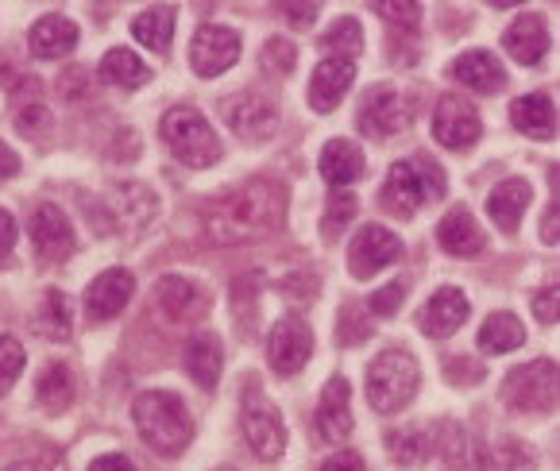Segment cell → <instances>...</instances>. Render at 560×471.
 <instances>
[{
    "instance_id": "1",
    "label": "cell",
    "mask_w": 560,
    "mask_h": 471,
    "mask_svg": "<svg viewBox=\"0 0 560 471\" xmlns=\"http://www.w3.org/2000/svg\"><path fill=\"white\" fill-rule=\"evenodd\" d=\"M282 216H287V186L275 178H252L209 209L206 236L217 244L259 240L282 228Z\"/></svg>"
},
{
    "instance_id": "2",
    "label": "cell",
    "mask_w": 560,
    "mask_h": 471,
    "mask_svg": "<svg viewBox=\"0 0 560 471\" xmlns=\"http://www.w3.org/2000/svg\"><path fill=\"white\" fill-rule=\"evenodd\" d=\"M132 417H136V429H140L143 445L155 448L159 456L186 452V445H190V437H194L190 414H186L182 398L171 395V390H148V395H140L132 405Z\"/></svg>"
},
{
    "instance_id": "3",
    "label": "cell",
    "mask_w": 560,
    "mask_h": 471,
    "mask_svg": "<svg viewBox=\"0 0 560 471\" xmlns=\"http://www.w3.org/2000/svg\"><path fill=\"white\" fill-rule=\"evenodd\" d=\"M85 201V221L97 236H140L159 213V198L140 182L116 186L105 198H82Z\"/></svg>"
},
{
    "instance_id": "4",
    "label": "cell",
    "mask_w": 560,
    "mask_h": 471,
    "mask_svg": "<svg viewBox=\"0 0 560 471\" xmlns=\"http://www.w3.org/2000/svg\"><path fill=\"white\" fill-rule=\"evenodd\" d=\"M448 193L445 170L441 163H433L429 155L402 158L387 170L383 182V209H390L395 216H413L429 201H441Z\"/></svg>"
},
{
    "instance_id": "5",
    "label": "cell",
    "mask_w": 560,
    "mask_h": 471,
    "mask_svg": "<svg viewBox=\"0 0 560 471\" xmlns=\"http://www.w3.org/2000/svg\"><path fill=\"white\" fill-rule=\"evenodd\" d=\"M421 387V372H418V360L402 348H387L380 356L371 360L368 367V402L375 414L390 417L398 410L413 402Z\"/></svg>"
},
{
    "instance_id": "6",
    "label": "cell",
    "mask_w": 560,
    "mask_h": 471,
    "mask_svg": "<svg viewBox=\"0 0 560 471\" xmlns=\"http://www.w3.org/2000/svg\"><path fill=\"white\" fill-rule=\"evenodd\" d=\"M159 132H163L166 148L186 166H194V170H206V166H213L217 158H221V140H217L213 125H209L206 113H198L194 105L166 108Z\"/></svg>"
},
{
    "instance_id": "7",
    "label": "cell",
    "mask_w": 560,
    "mask_h": 471,
    "mask_svg": "<svg viewBox=\"0 0 560 471\" xmlns=\"http://www.w3.org/2000/svg\"><path fill=\"white\" fill-rule=\"evenodd\" d=\"M240 429H244V440L252 445V452L259 460H279L287 452V425H282V414L271 405V398L264 395L256 379L244 382V402H240Z\"/></svg>"
},
{
    "instance_id": "8",
    "label": "cell",
    "mask_w": 560,
    "mask_h": 471,
    "mask_svg": "<svg viewBox=\"0 0 560 471\" xmlns=\"http://www.w3.org/2000/svg\"><path fill=\"white\" fill-rule=\"evenodd\" d=\"M503 398L514 414H552L557 410V364L534 360L526 367H514L503 382Z\"/></svg>"
},
{
    "instance_id": "9",
    "label": "cell",
    "mask_w": 560,
    "mask_h": 471,
    "mask_svg": "<svg viewBox=\"0 0 560 471\" xmlns=\"http://www.w3.org/2000/svg\"><path fill=\"white\" fill-rule=\"evenodd\" d=\"M221 116L240 143H267L279 132V108L264 93H236L221 105Z\"/></svg>"
},
{
    "instance_id": "10",
    "label": "cell",
    "mask_w": 560,
    "mask_h": 471,
    "mask_svg": "<svg viewBox=\"0 0 560 471\" xmlns=\"http://www.w3.org/2000/svg\"><path fill=\"white\" fill-rule=\"evenodd\" d=\"M398 259H402V240H398L390 228H383V224H363V228L355 232V240L348 244V271L360 282H368L371 274L387 271Z\"/></svg>"
},
{
    "instance_id": "11",
    "label": "cell",
    "mask_w": 560,
    "mask_h": 471,
    "mask_svg": "<svg viewBox=\"0 0 560 471\" xmlns=\"http://www.w3.org/2000/svg\"><path fill=\"white\" fill-rule=\"evenodd\" d=\"M479 136H483V120H479L476 105L468 97H460V93L441 97L438 113H433V140L448 151H464L471 143H479Z\"/></svg>"
},
{
    "instance_id": "12",
    "label": "cell",
    "mask_w": 560,
    "mask_h": 471,
    "mask_svg": "<svg viewBox=\"0 0 560 471\" xmlns=\"http://www.w3.org/2000/svg\"><path fill=\"white\" fill-rule=\"evenodd\" d=\"M310 356H314V332H310V325H305L302 317H282V321H275L271 337H267V360H271L275 372H279L282 379H290V375H298L310 364Z\"/></svg>"
},
{
    "instance_id": "13",
    "label": "cell",
    "mask_w": 560,
    "mask_h": 471,
    "mask_svg": "<svg viewBox=\"0 0 560 471\" xmlns=\"http://www.w3.org/2000/svg\"><path fill=\"white\" fill-rule=\"evenodd\" d=\"M236 58H240V35L232 32V27H224V24L198 27V35H194V43H190L194 74L217 78V74H224V70L236 67Z\"/></svg>"
},
{
    "instance_id": "14",
    "label": "cell",
    "mask_w": 560,
    "mask_h": 471,
    "mask_svg": "<svg viewBox=\"0 0 560 471\" xmlns=\"http://www.w3.org/2000/svg\"><path fill=\"white\" fill-rule=\"evenodd\" d=\"M132 294H136V274L124 271V267H108L105 274H97V279L85 286V317H90L93 325L113 321V317H120L124 306L132 302Z\"/></svg>"
},
{
    "instance_id": "15",
    "label": "cell",
    "mask_w": 560,
    "mask_h": 471,
    "mask_svg": "<svg viewBox=\"0 0 560 471\" xmlns=\"http://www.w3.org/2000/svg\"><path fill=\"white\" fill-rule=\"evenodd\" d=\"M27 228H32V244L43 263H62V259H70L78 251L74 224H70V216L58 205H39L32 213Z\"/></svg>"
},
{
    "instance_id": "16",
    "label": "cell",
    "mask_w": 560,
    "mask_h": 471,
    "mask_svg": "<svg viewBox=\"0 0 560 471\" xmlns=\"http://www.w3.org/2000/svg\"><path fill=\"white\" fill-rule=\"evenodd\" d=\"M314 425L325 445H340V440L352 437V425H355L352 422V382H348L345 375H332V379L325 382Z\"/></svg>"
},
{
    "instance_id": "17",
    "label": "cell",
    "mask_w": 560,
    "mask_h": 471,
    "mask_svg": "<svg viewBox=\"0 0 560 471\" xmlns=\"http://www.w3.org/2000/svg\"><path fill=\"white\" fill-rule=\"evenodd\" d=\"M406 101L398 97V90L390 85H371L360 101V132L363 136H375V140H387V136L402 132L406 128Z\"/></svg>"
},
{
    "instance_id": "18",
    "label": "cell",
    "mask_w": 560,
    "mask_h": 471,
    "mask_svg": "<svg viewBox=\"0 0 560 471\" xmlns=\"http://www.w3.org/2000/svg\"><path fill=\"white\" fill-rule=\"evenodd\" d=\"M352 82H355V62H348V58H325V62H317L314 78H310V90H305L310 108L314 113H332L348 97Z\"/></svg>"
},
{
    "instance_id": "19",
    "label": "cell",
    "mask_w": 560,
    "mask_h": 471,
    "mask_svg": "<svg viewBox=\"0 0 560 471\" xmlns=\"http://www.w3.org/2000/svg\"><path fill=\"white\" fill-rule=\"evenodd\" d=\"M468 314H471V306H468V298H464V290L441 286L438 294L421 306L418 325H421V332H425V337L445 340V337H453L464 321H468Z\"/></svg>"
},
{
    "instance_id": "20",
    "label": "cell",
    "mask_w": 560,
    "mask_h": 471,
    "mask_svg": "<svg viewBox=\"0 0 560 471\" xmlns=\"http://www.w3.org/2000/svg\"><path fill=\"white\" fill-rule=\"evenodd\" d=\"M441 456H445L448 471H494V456L468 425H448L441 437Z\"/></svg>"
},
{
    "instance_id": "21",
    "label": "cell",
    "mask_w": 560,
    "mask_h": 471,
    "mask_svg": "<svg viewBox=\"0 0 560 471\" xmlns=\"http://www.w3.org/2000/svg\"><path fill=\"white\" fill-rule=\"evenodd\" d=\"M155 302H159V309H163L166 321H174V325L198 321V317L206 314V298H201V290L194 286L190 279H182V274H166V279H159Z\"/></svg>"
},
{
    "instance_id": "22",
    "label": "cell",
    "mask_w": 560,
    "mask_h": 471,
    "mask_svg": "<svg viewBox=\"0 0 560 471\" xmlns=\"http://www.w3.org/2000/svg\"><path fill=\"white\" fill-rule=\"evenodd\" d=\"M503 47L514 62H522V67H537V62L549 55V27H545V20L537 16V12H526V16H518L511 27H506Z\"/></svg>"
},
{
    "instance_id": "23",
    "label": "cell",
    "mask_w": 560,
    "mask_h": 471,
    "mask_svg": "<svg viewBox=\"0 0 560 471\" xmlns=\"http://www.w3.org/2000/svg\"><path fill=\"white\" fill-rule=\"evenodd\" d=\"M529 201H534V190H529L526 178H506V182H499L491 190V198H487L491 224L499 232H506V236H514L518 224H522V216H526Z\"/></svg>"
},
{
    "instance_id": "24",
    "label": "cell",
    "mask_w": 560,
    "mask_h": 471,
    "mask_svg": "<svg viewBox=\"0 0 560 471\" xmlns=\"http://www.w3.org/2000/svg\"><path fill=\"white\" fill-rule=\"evenodd\" d=\"M453 78L460 85H468V90H476V93L506 90V70H503V62L491 55V50H464V55H456Z\"/></svg>"
},
{
    "instance_id": "25",
    "label": "cell",
    "mask_w": 560,
    "mask_h": 471,
    "mask_svg": "<svg viewBox=\"0 0 560 471\" xmlns=\"http://www.w3.org/2000/svg\"><path fill=\"white\" fill-rule=\"evenodd\" d=\"M438 244L456 259H476L479 251H483L487 236L476 224V216L460 205V209H453V213H445V221L438 224Z\"/></svg>"
},
{
    "instance_id": "26",
    "label": "cell",
    "mask_w": 560,
    "mask_h": 471,
    "mask_svg": "<svg viewBox=\"0 0 560 471\" xmlns=\"http://www.w3.org/2000/svg\"><path fill=\"white\" fill-rule=\"evenodd\" d=\"M27 47H32L35 58H47V62H55V58H67L70 50L78 47V24L67 16H43L32 24V32H27Z\"/></svg>"
},
{
    "instance_id": "27",
    "label": "cell",
    "mask_w": 560,
    "mask_h": 471,
    "mask_svg": "<svg viewBox=\"0 0 560 471\" xmlns=\"http://www.w3.org/2000/svg\"><path fill=\"white\" fill-rule=\"evenodd\" d=\"M511 120L529 140H552L557 132V108H552L549 93H526V97L511 101Z\"/></svg>"
},
{
    "instance_id": "28",
    "label": "cell",
    "mask_w": 560,
    "mask_h": 471,
    "mask_svg": "<svg viewBox=\"0 0 560 471\" xmlns=\"http://www.w3.org/2000/svg\"><path fill=\"white\" fill-rule=\"evenodd\" d=\"M182 364H186L190 379L198 382L201 390H213L217 379H221V364H224L221 340H217L213 332H198V337H190V344H186V356H182Z\"/></svg>"
},
{
    "instance_id": "29",
    "label": "cell",
    "mask_w": 560,
    "mask_h": 471,
    "mask_svg": "<svg viewBox=\"0 0 560 471\" xmlns=\"http://www.w3.org/2000/svg\"><path fill=\"white\" fill-rule=\"evenodd\" d=\"M174 20H178L174 4H151V9H143L140 16L132 20L136 43H143V47L155 50V55H166L174 43Z\"/></svg>"
},
{
    "instance_id": "30",
    "label": "cell",
    "mask_w": 560,
    "mask_h": 471,
    "mask_svg": "<svg viewBox=\"0 0 560 471\" xmlns=\"http://www.w3.org/2000/svg\"><path fill=\"white\" fill-rule=\"evenodd\" d=\"M363 151L355 148V143H348V140H332V143H325V151H322V178L332 186V190H345L348 182H355L363 174Z\"/></svg>"
},
{
    "instance_id": "31",
    "label": "cell",
    "mask_w": 560,
    "mask_h": 471,
    "mask_svg": "<svg viewBox=\"0 0 560 471\" xmlns=\"http://www.w3.org/2000/svg\"><path fill=\"white\" fill-rule=\"evenodd\" d=\"M97 78L105 85H116V90H140V85L151 82V67L143 62V58H136L132 50L113 47L105 58H101Z\"/></svg>"
},
{
    "instance_id": "32",
    "label": "cell",
    "mask_w": 560,
    "mask_h": 471,
    "mask_svg": "<svg viewBox=\"0 0 560 471\" xmlns=\"http://www.w3.org/2000/svg\"><path fill=\"white\" fill-rule=\"evenodd\" d=\"M522 344H526V325L514 314H491L479 329V352L487 356H506Z\"/></svg>"
},
{
    "instance_id": "33",
    "label": "cell",
    "mask_w": 560,
    "mask_h": 471,
    "mask_svg": "<svg viewBox=\"0 0 560 471\" xmlns=\"http://www.w3.org/2000/svg\"><path fill=\"white\" fill-rule=\"evenodd\" d=\"M35 398H39V405L47 410V414L70 410V402H74V375H70V367L67 364L43 367L39 382H35Z\"/></svg>"
},
{
    "instance_id": "34",
    "label": "cell",
    "mask_w": 560,
    "mask_h": 471,
    "mask_svg": "<svg viewBox=\"0 0 560 471\" xmlns=\"http://www.w3.org/2000/svg\"><path fill=\"white\" fill-rule=\"evenodd\" d=\"M35 329H39L43 340H70V332H74V317H70V302L62 290H47L43 294V306L39 314H35Z\"/></svg>"
},
{
    "instance_id": "35",
    "label": "cell",
    "mask_w": 560,
    "mask_h": 471,
    "mask_svg": "<svg viewBox=\"0 0 560 471\" xmlns=\"http://www.w3.org/2000/svg\"><path fill=\"white\" fill-rule=\"evenodd\" d=\"M387 452L395 463H402V468H418L421 460H429V452H433V437L421 429H402V433H387Z\"/></svg>"
},
{
    "instance_id": "36",
    "label": "cell",
    "mask_w": 560,
    "mask_h": 471,
    "mask_svg": "<svg viewBox=\"0 0 560 471\" xmlns=\"http://www.w3.org/2000/svg\"><path fill=\"white\" fill-rule=\"evenodd\" d=\"M322 50H329L332 58H348V62H355V55L363 50L360 20H352V16L337 20V24H332L329 32L322 35Z\"/></svg>"
},
{
    "instance_id": "37",
    "label": "cell",
    "mask_w": 560,
    "mask_h": 471,
    "mask_svg": "<svg viewBox=\"0 0 560 471\" xmlns=\"http://www.w3.org/2000/svg\"><path fill=\"white\" fill-rule=\"evenodd\" d=\"M259 67H264L267 78H287V74H294V67H298V47L290 39H282V35H275V39H267L264 50H259Z\"/></svg>"
},
{
    "instance_id": "38",
    "label": "cell",
    "mask_w": 560,
    "mask_h": 471,
    "mask_svg": "<svg viewBox=\"0 0 560 471\" xmlns=\"http://www.w3.org/2000/svg\"><path fill=\"white\" fill-rule=\"evenodd\" d=\"M355 209H360L355 193H348V190H332L329 193V205H325V216H322V232L329 236V240H332V236H340V232L355 221Z\"/></svg>"
},
{
    "instance_id": "39",
    "label": "cell",
    "mask_w": 560,
    "mask_h": 471,
    "mask_svg": "<svg viewBox=\"0 0 560 471\" xmlns=\"http://www.w3.org/2000/svg\"><path fill=\"white\" fill-rule=\"evenodd\" d=\"M24 367H27L24 344H20L16 337H0V398L16 387L20 375H24Z\"/></svg>"
},
{
    "instance_id": "40",
    "label": "cell",
    "mask_w": 560,
    "mask_h": 471,
    "mask_svg": "<svg viewBox=\"0 0 560 471\" xmlns=\"http://www.w3.org/2000/svg\"><path fill=\"white\" fill-rule=\"evenodd\" d=\"M363 317H371L368 309H363V302L345 306V314H340V321H337V344L355 348V344H363V340L371 337V325L363 321Z\"/></svg>"
},
{
    "instance_id": "41",
    "label": "cell",
    "mask_w": 560,
    "mask_h": 471,
    "mask_svg": "<svg viewBox=\"0 0 560 471\" xmlns=\"http://www.w3.org/2000/svg\"><path fill=\"white\" fill-rule=\"evenodd\" d=\"M445 379L453 387H476V382L487 379V367L471 356H448L445 360Z\"/></svg>"
},
{
    "instance_id": "42",
    "label": "cell",
    "mask_w": 560,
    "mask_h": 471,
    "mask_svg": "<svg viewBox=\"0 0 560 471\" xmlns=\"http://www.w3.org/2000/svg\"><path fill=\"white\" fill-rule=\"evenodd\" d=\"M402 298H406V282H402V279H395L390 286L375 290V294H371V298L363 302V309H368L371 317H390V314H398Z\"/></svg>"
},
{
    "instance_id": "43",
    "label": "cell",
    "mask_w": 560,
    "mask_h": 471,
    "mask_svg": "<svg viewBox=\"0 0 560 471\" xmlns=\"http://www.w3.org/2000/svg\"><path fill=\"white\" fill-rule=\"evenodd\" d=\"M375 16L390 20L395 27L406 24V32H413L421 24V4H375Z\"/></svg>"
},
{
    "instance_id": "44",
    "label": "cell",
    "mask_w": 560,
    "mask_h": 471,
    "mask_svg": "<svg viewBox=\"0 0 560 471\" xmlns=\"http://www.w3.org/2000/svg\"><path fill=\"white\" fill-rule=\"evenodd\" d=\"M16 128L24 136H39V132H47L50 128V113L43 105H32V108H20L16 113Z\"/></svg>"
},
{
    "instance_id": "45",
    "label": "cell",
    "mask_w": 560,
    "mask_h": 471,
    "mask_svg": "<svg viewBox=\"0 0 560 471\" xmlns=\"http://www.w3.org/2000/svg\"><path fill=\"white\" fill-rule=\"evenodd\" d=\"M534 314H537V321H545V325L557 321V314H560V290H557V286L537 290V298H534Z\"/></svg>"
},
{
    "instance_id": "46",
    "label": "cell",
    "mask_w": 560,
    "mask_h": 471,
    "mask_svg": "<svg viewBox=\"0 0 560 471\" xmlns=\"http://www.w3.org/2000/svg\"><path fill=\"white\" fill-rule=\"evenodd\" d=\"M12 251H16V221L9 209H0V267L12 263Z\"/></svg>"
},
{
    "instance_id": "47",
    "label": "cell",
    "mask_w": 560,
    "mask_h": 471,
    "mask_svg": "<svg viewBox=\"0 0 560 471\" xmlns=\"http://www.w3.org/2000/svg\"><path fill=\"white\" fill-rule=\"evenodd\" d=\"M503 460H506V471H534V452L518 440H506L503 445Z\"/></svg>"
},
{
    "instance_id": "48",
    "label": "cell",
    "mask_w": 560,
    "mask_h": 471,
    "mask_svg": "<svg viewBox=\"0 0 560 471\" xmlns=\"http://www.w3.org/2000/svg\"><path fill=\"white\" fill-rule=\"evenodd\" d=\"M322 471H368V463H363V456H360V452L345 448V452L329 456V460L322 463Z\"/></svg>"
},
{
    "instance_id": "49",
    "label": "cell",
    "mask_w": 560,
    "mask_h": 471,
    "mask_svg": "<svg viewBox=\"0 0 560 471\" xmlns=\"http://www.w3.org/2000/svg\"><path fill=\"white\" fill-rule=\"evenodd\" d=\"M279 12H282V16H287L294 27H310V24L317 20V12H322V9H317V4H282Z\"/></svg>"
},
{
    "instance_id": "50",
    "label": "cell",
    "mask_w": 560,
    "mask_h": 471,
    "mask_svg": "<svg viewBox=\"0 0 560 471\" xmlns=\"http://www.w3.org/2000/svg\"><path fill=\"white\" fill-rule=\"evenodd\" d=\"M541 240L549 244V248H557L560 244V205L552 201L549 209H545V221H541Z\"/></svg>"
},
{
    "instance_id": "51",
    "label": "cell",
    "mask_w": 560,
    "mask_h": 471,
    "mask_svg": "<svg viewBox=\"0 0 560 471\" xmlns=\"http://www.w3.org/2000/svg\"><path fill=\"white\" fill-rule=\"evenodd\" d=\"M9 471H55V452H39V456H24V460H16Z\"/></svg>"
},
{
    "instance_id": "52",
    "label": "cell",
    "mask_w": 560,
    "mask_h": 471,
    "mask_svg": "<svg viewBox=\"0 0 560 471\" xmlns=\"http://www.w3.org/2000/svg\"><path fill=\"white\" fill-rule=\"evenodd\" d=\"M90 471H136V463L120 452H108V456H97V460L90 463Z\"/></svg>"
},
{
    "instance_id": "53",
    "label": "cell",
    "mask_w": 560,
    "mask_h": 471,
    "mask_svg": "<svg viewBox=\"0 0 560 471\" xmlns=\"http://www.w3.org/2000/svg\"><path fill=\"white\" fill-rule=\"evenodd\" d=\"M16 174H20V155L0 140V182H9V178H16Z\"/></svg>"
},
{
    "instance_id": "54",
    "label": "cell",
    "mask_w": 560,
    "mask_h": 471,
    "mask_svg": "<svg viewBox=\"0 0 560 471\" xmlns=\"http://www.w3.org/2000/svg\"><path fill=\"white\" fill-rule=\"evenodd\" d=\"M217 471H236V468H217Z\"/></svg>"
}]
</instances>
